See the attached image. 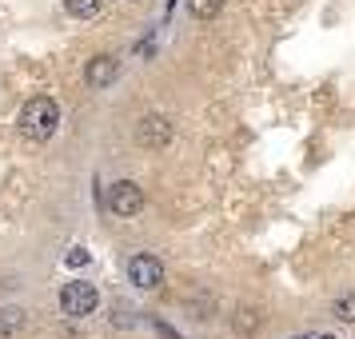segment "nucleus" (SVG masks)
<instances>
[{
  "label": "nucleus",
  "mask_w": 355,
  "mask_h": 339,
  "mask_svg": "<svg viewBox=\"0 0 355 339\" xmlns=\"http://www.w3.org/2000/svg\"><path fill=\"white\" fill-rule=\"evenodd\" d=\"M56 124H60V108H56V100H49V96H33L17 116L20 136L33 140V144H44L52 132H56Z\"/></svg>",
  "instance_id": "1"
},
{
  "label": "nucleus",
  "mask_w": 355,
  "mask_h": 339,
  "mask_svg": "<svg viewBox=\"0 0 355 339\" xmlns=\"http://www.w3.org/2000/svg\"><path fill=\"white\" fill-rule=\"evenodd\" d=\"M100 304V291L88 284V279H72L60 288V311L72 315V320H84V315H92Z\"/></svg>",
  "instance_id": "2"
},
{
  "label": "nucleus",
  "mask_w": 355,
  "mask_h": 339,
  "mask_svg": "<svg viewBox=\"0 0 355 339\" xmlns=\"http://www.w3.org/2000/svg\"><path fill=\"white\" fill-rule=\"evenodd\" d=\"M108 208H112L120 220L140 216V208H144V188H140V184H132V180L112 184V188H108Z\"/></svg>",
  "instance_id": "3"
},
{
  "label": "nucleus",
  "mask_w": 355,
  "mask_h": 339,
  "mask_svg": "<svg viewBox=\"0 0 355 339\" xmlns=\"http://www.w3.org/2000/svg\"><path fill=\"white\" fill-rule=\"evenodd\" d=\"M128 279L140 291H156L164 284V263L156 256H148V252L144 256H132L128 259Z\"/></svg>",
  "instance_id": "4"
},
{
  "label": "nucleus",
  "mask_w": 355,
  "mask_h": 339,
  "mask_svg": "<svg viewBox=\"0 0 355 339\" xmlns=\"http://www.w3.org/2000/svg\"><path fill=\"white\" fill-rule=\"evenodd\" d=\"M136 140H140V148L172 144V124H168L164 116H144V120H140V128H136Z\"/></svg>",
  "instance_id": "5"
},
{
  "label": "nucleus",
  "mask_w": 355,
  "mask_h": 339,
  "mask_svg": "<svg viewBox=\"0 0 355 339\" xmlns=\"http://www.w3.org/2000/svg\"><path fill=\"white\" fill-rule=\"evenodd\" d=\"M116 76H120V60L116 56H92L88 68H84L88 88H108V84H116Z\"/></svg>",
  "instance_id": "6"
},
{
  "label": "nucleus",
  "mask_w": 355,
  "mask_h": 339,
  "mask_svg": "<svg viewBox=\"0 0 355 339\" xmlns=\"http://www.w3.org/2000/svg\"><path fill=\"white\" fill-rule=\"evenodd\" d=\"M64 12L76 20H92L100 17V0H64Z\"/></svg>",
  "instance_id": "7"
},
{
  "label": "nucleus",
  "mask_w": 355,
  "mask_h": 339,
  "mask_svg": "<svg viewBox=\"0 0 355 339\" xmlns=\"http://www.w3.org/2000/svg\"><path fill=\"white\" fill-rule=\"evenodd\" d=\"M188 8H192L196 20H216L224 12V0H188Z\"/></svg>",
  "instance_id": "8"
},
{
  "label": "nucleus",
  "mask_w": 355,
  "mask_h": 339,
  "mask_svg": "<svg viewBox=\"0 0 355 339\" xmlns=\"http://www.w3.org/2000/svg\"><path fill=\"white\" fill-rule=\"evenodd\" d=\"M20 323H24V311L20 307H4L0 311V331H17Z\"/></svg>",
  "instance_id": "9"
},
{
  "label": "nucleus",
  "mask_w": 355,
  "mask_h": 339,
  "mask_svg": "<svg viewBox=\"0 0 355 339\" xmlns=\"http://www.w3.org/2000/svg\"><path fill=\"white\" fill-rule=\"evenodd\" d=\"M336 315L343 323H355V295H343V299H336Z\"/></svg>",
  "instance_id": "10"
},
{
  "label": "nucleus",
  "mask_w": 355,
  "mask_h": 339,
  "mask_svg": "<svg viewBox=\"0 0 355 339\" xmlns=\"http://www.w3.org/2000/svg\"><path fill=\"white\" fill-rule=\"evenodd\" d=\"M68 263H76V268H84V263H88V259H92V256H88V252H84V247H72V252H68Z\"/></svg>",
  "instance_id": "11"
},
{
  "label": "nucleus",
  "mask_w": 355,
  "mask_h": 339,
  "mask_svg": "<svg viewBox=\"0 0 355 339\" xmlns=\"http://www.w3.org/2000/svg\"><path fill=\"white\" fill-rule=\"evenodd\" d=\"M236 327H240V331H256V320H252V311H240Z\"/></svg>",
  "instance_id": "12"
},
{
  "label": "nucleus",
  "mask_w": 355,
  "mask_h": 339,
  "mask_svg": "<svg viewBox=\"0 0 355 339\" xmlns=\"http://www.w3.org/2000/svg\"><path fill=\"white\" fill-rule=\"evenodd\" d=\"M315 339H336V336H315Z\"/></svg>",
  "instance_id": "13"
},
{
  "label": "nucleus",
  "mask_w": 355,
  "mask_h": 339,
  "mask_svg": "<svg viewBox=\"0 0 355 339\" xmlns=\"http://www.w3.org/2000/svg\"><path fill=\"white\" fill-rule=\"evenodd\" d=\"M300 339H307V336H300Z\"/></svg>",
  "instance_id": "14"
}]
</instances>
